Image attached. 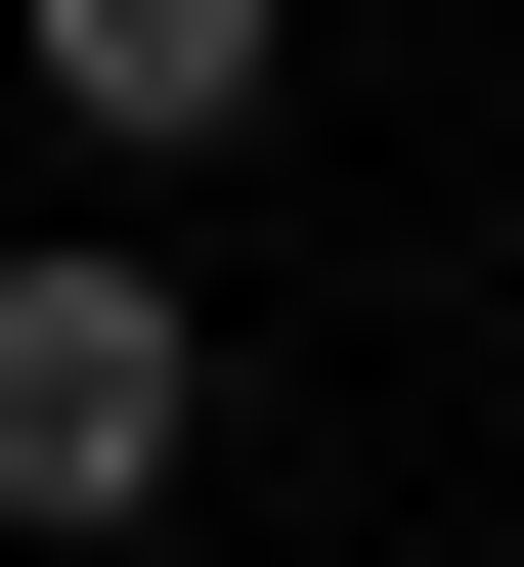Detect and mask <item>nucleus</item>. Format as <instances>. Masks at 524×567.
Listing matches in <instances>:
<instances>
[{"mask_svg":"<svg viewBox=\"0 0 524 567\" xmlns=\"http://www.w3.org/2000/svg\"><path fill=\"white\" fill-rule=\"evenodd\" d=\"M175 481H219V350H175V262H132V218H88V262H0V524H175Z\"/></svg>","mask_w":524,"mask_h":567,"instance_id":"nucleus-1","label":"nucleus"},{"mask_svg":"<svg viewBox=\"0 0 524 567\" xmlns=\"http://www.w3.org/2000/svg\"><path fill=\"white\" fill-rule=\"evenodd\" d=\"M0 44H44V132H88V175H219L306 0H0Z\"/></svg>","mask_w":524,"mask_h":567,"instance_id":"nucleus-2","label":"nucleus"}]
</instances>
